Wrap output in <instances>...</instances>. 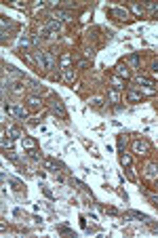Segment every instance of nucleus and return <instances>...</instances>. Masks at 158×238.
<instances>
[{
  "instance_id": "obj_1",
  "label": "nucleus",
  "mask_w": 158,
  "mask_h": 238,
  "mask_svg": "<svg viewBox=\"0 0 158 238\" xmlns=\"http://www.w3.org/2000/svg\"><path fill=\"white\" fill-rule=\"evenodd\" d=\"M4 110H6L8 114H13V116H17V118H25V110H23V107H19V105H13V103H6V105H4Z\"/></svg>"
},
{
  "instance_id": "obj_2",
  "label": "nucleus",
  "mask_w": 158,
  "mask_h": 238,
  "mask_svg": "<svg viewBox=\"0 0 158 238\" xmlns=\"http://www.w3.org/2000/svg\"><path fill=\"white\" fill-rule=\"evenodd\" d=\"M51 110H53L55 114H59L61 118H66V107L61 105V101H59V99H53V101H51Z\"/></svg>"
},
{
  "instance_id": "obj_3",
  "label": "nucleus",
  "mask_w": 158,
  "mask_h": 238,
  "mask_svg": "<svg viewBox=\"0 0 158 238\" xmlns=\"http://www.w3.org/2000/svg\"><path fill=\"white\" fill-rule=\"evenodd\" d=\"M108 97H110V101H112V103H118V99H120L118 91H114V89H110V91H108Z\"/></svg>"
},
{
  "instance_id": "obj_4",
  "label": "nucleus",
  "mask_w": 158,
  "mask_h": 238,
  "mask_svg": "<svg viewBox=\"0 0 158 238\" xmlns=\"http://www.w3.org/2000/svg\"><path fill=\"white\" fill-rule=\"evenodd\" d=\"M158 175V164H150L148 167V177H156Z\"/></svg>"
},
{
  "instance_id": "obj_5",
  "label": "nucleus",
  "mask_w": 158,
  "mask_h": 238,
  "mask_svg": "<svg viewBox=\"0 0 158 238\" xmlns=\"http://www.w3.org/2000/svg\"><path fill=\"white\" fill-rule=\"evenodd\" d=\"M126 97H129L131 101H137V99H141V95H139L137 91H133V89H129V93H126Z\"/></svg>"
},
{
  "instance_id": "obj_6",
  "label": "nucleus",
  "mask_w": 158,
  "mask_h": 238,
  "mask_svg": "<svg viewBox=\"0 0 158 238\" xmlns=\"http://www.w3.org/2000/svg\"><path fill=\"white\" fill-rule=\"evenodd\" d=\"M110 13L116 15V17H124V19H126V11H122V8H112Z\"/></svg>"
},
{
  "instance_id": "obj_7",
  "label": "nucleus",
  "mask_w": 158,
  "mask_h": 238,
  "mask_svg": "<svg viewBox=\"0 0 158 238\" xmlns=\"http://www.w3.org/2000/svg\"><path fill=\"white\" fill-rule=\"evenodd\" d=\"M135 150L137 152H148L150 147H148V143H135Z\"/></svg>"
},
{
  "instance_id": "obj_8",
  "label": "nucleus",
  "mask_w": 158,
  "mask_h": 238,
  "mask_svg": "<svg viewBox=\"0 0 158 238\" xmlns=\"http://www.w3.org/2000/svg\"><path fill=\"white\" fill-rule=\"evenodd\" d=\"M116 70H118V74H120V76H124V78H129V76H131V74H129V70H126V68H122V65H118Z\"/></svg>"
},
{
  "instance_id": "obj_9",
  "label": "nucleus",
  "mask_w": 158,
  "mask_h": 238,
  "mask_svg": "<svg viewBox=\"0 0 158 238\" xmlns=\"http://www.w3.org/2000/svg\"><path fill=\"white\" fill-rule=\"evenodd\" d=\"M8 135H11V137H19L21 133H19V129H15V127H11V129H8Z\"/></svg>"
},
{
  "instance_id": "obj_10",
  "label": "nucleus",
  "mask_w": 158,
  "mask_h": 238,
  "mask_svg": "<svg viewBox=\"0 0 158 238\" xmlns=\"http://www.w3.org/2000/svg\"><path fill=\"white\" fill-rule=\"evenodd\" d=\"M23 143H25V147H30V150L36 147V141H34V139H23Z\"/></svg>"
},
{
  "instance_id": "obj_11",
  "label": "nucleus",
  "mask_w": 158,
  "mask_h": 238,
  "mask_svg": "<svg viewBox=\"0 0 158 238\" xmlns=\"http://www.w3.org/2000/svg\"><path fill=\"white\" fill-rule=\"evenodd\" d=\"M30 89H32V91H36V93H38V91H40L38 82H36V80H30Z\"/></svg>"
},
{
  "instance_id": "obj_12",
  "label": "nucleus",
  "mask_w": 158,
  "mask_h": 238,
  "mask_svg": "<svg viewBox=\"0 0 158 238\" xmlns=\"http://www.w3.org/2000/svg\"><path fill=\"white\" fill-rule=\"evenodd\" d=\"M30 105H32V107H38V105H40V101L36 99V97H30Z\"/></svg>"
},
{
  "instance_id": "obj_13",
  "label": "nucleus",
  "mask_w": 158,
  "mask_h": 238,
  "mask_svg": "<svg viewBox=\"0 0 158 238\" xmlns=\"http://www.w3.org/2000/svg\"><path fill=\"white\" fill-rule=\"evenodd\" d=\"M131 63L137 68V65H139V57H137V55H131Z\"/></svg>"
},
{
  "instance_id": "obj_14",
  "label": "nucleus",
  "mask_w": 158,
  "mask_h": 238,
  "mask_svg": "<svg viewBox=\"0 0 158 238\" xmlns=\"http://www.w3.org/2000/svg\"><path fill=\"white\" fill-rule=\"evenodd\" d=\"M13 91H15V93H21V91H23V87H21L19 82H15V84H13Z\"/></svg>"
},
{
  "instance_id": "obj_15",
  "label": "nucleus",
  "mask_w": 158,
  "mask_h": 238,
  "mask_svg": "<svg viewBox=\"0 0 158 238\" xmlns=\"http://www.w3.org/2000/svg\"><path fill=\"white\" fill-rule=\"evenodd\" d=\"M148 196H150V200H152V202L158 207V196H156V194H148Z\"/></svg>"
},
{
  "instance_id": "obj_16",
  "label": "nucleus",
  "mask_w": 158,
  "mask_h": 238,
  "mask_svg": "<svg viewBox=\"0 0 158 238\" xmlns=\"http://www.w3.org/2000/svg\"><path fill=\"white\" fill-rule=\"evenodd\" d=\"M120 160H122V164H131V158H129V156H122Z\"/></svg>"
},
{
  "instance_id": "obj_17",
  "label": "nucleus",
  "mask_w": 158,
  "mask_h": 238,
  "mask_svg": "<svg viewBox=\"0 0 158 238\" xmlns=\"http://www.w3.org/2000/svg\"><path fill=\"white\" fill-rule=\"evenodd\" d=\"M154 72H158V63H154Z\"/></svg>"
},
{
  "instance_id": "obj_18",
  "label": "nucleus",
  "mask_w": 158,
  "mask_h": 238,
  "mask_svg": "<svg viewBox=\"0 0 158 238\" xmlns=\"http://www.w3.org/2000/svg\"><path fill=\"white\" fill-rule=\"evenodd\" d=\"M156 190H158V181H156Z\"/></svg>"
}]
</instances>
